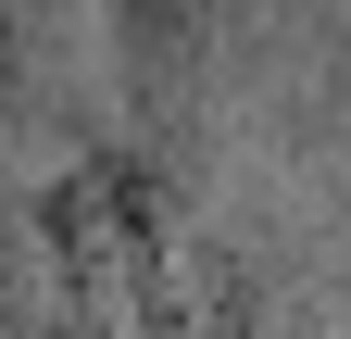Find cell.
<instances>
[{
    "label": "cell",
    "mask_w": 351,
    "mask_h": 339,
    "mask_svg": "<svg viewBox=\"0 0 351 339\" xmlns=\"http://www.w3.org/2000/svg\"><path fill=\"white\" fill-rule=\"evenodd\" d=\"M38 314V226L0 201V327H25Z\"/></svg>",
    "instance_id": "cell-1"
},
{
    "label": "cell",
    "mask_w": 351,
    "mask_h": 339,
    "mask_svg": "<svg viewBox=\"0 0 351 339\" xmlns=\"http://www.w3.org/2000/svg\"><path fill=\"white\" fill-rule=\"evenodd\" d=\"M0 126H13V38H0Z\"/></svg>",
    "instance_id": "cell-2"
}]
</instances>
